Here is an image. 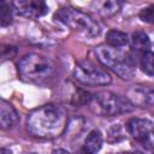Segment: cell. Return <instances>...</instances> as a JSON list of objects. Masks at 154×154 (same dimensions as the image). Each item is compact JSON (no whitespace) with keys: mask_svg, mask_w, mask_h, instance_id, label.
<instances>
[{"mask_svg":"<svg viewBox=\"0 0 154 154\" xmlns=\"http://www.w3.org/2000/svg\"><path fill=\"white\" fill-rule=\"evenodd\" d=\"M0 154H12L8 149H6V148H1L0 149Z\"/></svg>","mask_w":154,"mask_h":154,"instance_id":"cell-20","label":"cell"},{"mask_svg":"<svg viewBox=\"0 0 154 154\" xmlns=\"http://www.w3.org/2000/svg\"><path fill=\"white\" fill-rule=\"evenodd\" d=\"M141 69L144 73H147L148 76H153L154 73V67H153V53L150 51L142 53L141 55Z\"/></svg>","mask_w":154,"mask_h":154,"instance_id":"cell-15","label":"cell"},{"mask_svg":"<svg viewBox=\"0 0 154 154\" xmlns=\"http://www.w3.org/2000/svg\"><path fill=\"white\" fill-rule=\"evenodd\" d=\"M67 124L65 111L55 105H45L29 113L26 118L28 132L37 138H55L60 136Z\"/></svg>","mask_w":154,"mask_h":154,"instance_id":"cell-1","label":"cell"},{"mask_svg":"<svg viewBox=\"0 0 154 154\" xmlns=\"http://www.w3.org/2000/svg\"><path fill=\"white\" fill-rule=\"evenodd\" d=\"M107 45L114 48L124 47L128 43V35L119 30H109L106 35Z\"/></svg>","mask_w":154,"mask_h":154,"instance_id":"cell-13","label":"cell"},{"mask_svg":"<svg viewBox=\"0 0 154 154\" xmlns=\"http://www.w3.org/2000/svg\"><path fill=\"white\" fill-rule=\"evenodd\" d=\"M19 76L31 83H46L52 79L57 72V66L47 57L37 53L24 55L18 63Z\"/></svg>","mask_w":154,"mask_h":154,"instance_id":"cell-2","label":"cell"},{"mask_svg":"<svg viewBox=\"0 0 154 154\" xmlns=\"http://www.w3.org/2000/svg\"><path fill=\"white\" fill-rule=\"evenodd\" d=\"M12 23V5L0 1V26H8Z\"/></svg>","mask_w":154,"mask_h":154,"instance_id":"cell-14","label":"cell"},{"mask_svg":"<svg viewBox=\"0 0 154 154\" xmlns=\"http://www.w3.org/2000/svg\"><path fill=\"white\" fill-rule=\"evenodd\" d=\"M75 154H90V153H88V152H87L84 148H79V149H78V150H77Z\"/></svg>","mask_w":154,"mask_h":154,"instance_id":"cell-19","label":"cell"},{"mask_svg":"<svg viewBox=\"0 0 154 154\" xmlns=\"http://www.w3.org/2000/svg\"><path fill=\"white\" fill-rule=\"evenodd\" d=\"M117 154H126V153H117Z\"/></svg>","mask_w":154,"mask_h":154,"instance_id":"cell-22","label":"cell"},{"mask_svg":"<svg viewBox=\"0 0 154 154\" xmlns=\"http://www.w3.org/2000/svg\"><path fill=\"white\" fill-rule=\"evenodd\" d=\"M140 18H141L143 22L153 23V20H154V6L150 5L149 7L143 8V10L140 12Z\"/></svg>","mask_w":154,"mask_h":154,"instance_id":"cell-17","label":"cell"},{"mask_svg":"<svg viewBox=\"0 0 154 154\" xmlns=\"http://www.w3.org/2000/svg\"><path fill=\"white\" fill-rule=\"evenodd\" d=\"M131 47L134 51L140 53L148 52L150 48V40L148 35L143 31H135L131 36Z\"/></svg>","mask_w":154,"mask_h":154,"instance_id":"cell-12","label":"cell"},{"mask_svg":"<svg viewBox=\"0 0 154 154\" xmlns=\"http://www.w3.org/2000/svg\"><path fill=\"white\" fill-rule=\"evenodd\" d=\"M126 129L129 134L138 142L144 144H152V135H153V123L148 119H138L132 118L128 122Z\"/></svg>","mask_w":154,"mask_h":154,"instance_id":"cell-7","label":"cell"},{"mask_svg":"<svg viewBox=\"0 0 154 154\" xmlns=\"http://www.w3.org/2000/svg\"><path fill=\"white\" fill-rule=\"evenodd\" d=\"M88 105H90L93 112L101 116H117L120 113L131 112L135 107L126 97L111 91H101L91 95Z\"/></svg>","mask_w":154,"mask_h":154,"instance_id":"cell-4","label":"cell"},{"mask_svg":"<svg viewBox=\"0 0 154 154\" xmlns=\"http://www.w3.org/2000/svg\"><path fill=\"white\" fill-rule=\"evenodd\" d=\"M128 100L132 105H138L141 107H150L153 105V100H154L153 89L149 87H146V85L144 87L136 85L129 90Z\"/></svg>","mask_w":154,"mask_h":154,"instance_id":"cell-9","label":"cell"},{"mask_svg":"<svg viewBox=\"0 0 154 154\" xmlns=\"http://www.w3.org/2000/svg\"><path fill=\"white\" fill-rule=\"evenodd\" d=\"M120 8V2L118 1H105L100 6V12L103 16H111Z\"/></svg>","mask_w":154,"mask_h":154,"instance_id":"cell-16","label":"cell"},{"mask_svg":"<svg viewBox=\"0 0 154 154\" xmlns=\"http://www.w3.org/2000/svg\"><path fill=\"white\" fill-rule=\"evenodd\" d=\"M126 154H143L141 152H132V153H126Z\"/></svg>","mask_w":154,"mask_h":154,"instance_id":"cell-21","label":"cell"},{"mask_svg":"<svg viewBox=\"0 0 154 154\" xmlns=\"http://www.w3.org/2000/svg\"><path fill=\"white\" fill-rule=\"evenodd\" d=\"M73 77L85 85H106L111 83L109 73L90 60H82L73 69Z\"/></svg>","mask_w":154,"mask_h":154,"instance_id":"cell-6","label":"cell"},{"mask_svg":"<svg viewBox=\"0 0 154 154\" xmlns=\"http://www.w3.org/2000/svg\"><path fill=\"white\" fill-rule=\"evenodd\" d=\"M99 61L117 73L123 79H130L135 73V63L128 53L108 45H99L95 48Z\"/></svg>","mask_w":154,"mask_h":154,"instance_id":"cell-3","label":"cell"},{"mask_svg":"<svg viewBox=\"0 0 154 154\" xmlns=\"http://www.w3.org/2000/svg\"><path fill=\"white\" fill-rule=\"evenodd\" d=\"M18 124V114L13 106L0 99V129L8 130Z\"/></svg>","mask_w":154,"mask_h":154,"instance_id":"cell-10","label":"cell"},{"mask_svg":"<svg viewBox=\"0 0 154 154\" xmlns=\"http://www.w3.org/2000/svg\"><path fill=\"white\" fill-rule=\"evenodd\" d=\"M16 12L26 18H38L48 11L47 4L41 0H18L12 4Z\"/></svg>","mask_w":154,"mask_h":154,"instance_id":"cell-8","label":"cell"},{"mask_svg":"<svg viewBox=\"0 0 154 154\" xmlns=\"http://www.w3.org/2000/svg\"><path fill=\"white\" fill-rule=\"evenodd\" d=\"M54 17L58 18L59 22L64 23L70 29L82 34L85 37H94L97 36L100 32L99 24L89 14L82 11L71 7H65L57 11Z\"/></svg>","mask_w":154,"mask_h":154,"instance_id":"cell-5","label":"cell"},{"mask_svg":"<svg viewBox=\"0 0 154 154\" xmlns=\"http://www.w3.org/2000/svg\"><path fill=\"white\" fill-rule=\"evenodd\" d=\"M102 142H103V140H102L101 132H100L99 130H91V131L89 132V135L87 136L85 141H84V147H83V148H84L88 153L95 154V153H97V152L101 149Z\"/></svg>","mask_w":154,"mask_h":154,"instance_id":"cell-11","label":"cell"},{"mask_svg":"<svg viewBox=\"0 0 154 154\" xmlns=\"http://www.w3.org/2000/svg\"><path fill=\"white\" fill-rule=\"evenodd\" d=\"M52 154H70V153L65 149H55V150H53Z\"/></svg>","mask_w":154,"mask_h":154,"instance_id":"cell-18","label":"cell"}]
</instances>
